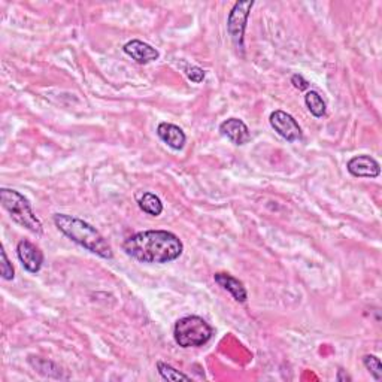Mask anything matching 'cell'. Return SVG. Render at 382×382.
Instances as JSON below:
<instances>
[{
  "instance_id": "1",
  "label": "cell",
  "mask_w": 382,
  "mask_h": 382,
  "mask_svg": "<svg viewBox=\"0 0 382 382\" xmlns=\"http://www.w3.org/2000/svg\"><path fill=\"white\" fill-rule=\"evenodd\" d=\"M127 256L148 264H165L181 257L184 243L167 230H144L135 233L123 243Z\"/></svg>"
},
{
  "instance_id": "2",
  "label": "cell",
  "mask_w": 382,
  "mask_h": 382,
  "mask_svg": "<svg viewBox=\"0 0 382 382\" xmlns=\"http://www.w3.org/2000/svg\"><path fill=\"white\" fill-rule=\"evenodd\" d=\"M52 220H54L56 227L63 235L78 243L82 248L106 260H111L114 257V251L108 240L102 236V233L98 229L89 224L87 221L68 214H56Z\"/></svg>"
},
{
  "instance_id": "3",
  "label": "cell",
  "mask_w": 382,
  "mask_h": 382,
  "mask_svg": "<svg viewBox=\"0 0 382 382\" xmlns=\"http://www.w3.org/2000/svg\"><path fill=\"white\" fill-rule=\"evenodd\" d=\"M0 201H2V206L8 211V214L17 224L35 233V235H42L44 227H42L40 220L36 217L33 209H31L27 197L21 194L20 191L2 188L0 190Z\"/></svg>"
},
{
  "instance_id": "4",
  "label": "cell",
  "mask_w": 382,
  "mask_h": 382,
  "mask_svg": "<svg viewBox=\"0 0 382 382\" xmlns=\"http://www.w3.org/2000/svg\"><path fill=\"white\" fill-rule=\"evenodd\" d=\"M214 328L201 316L190 315L178 320L174 327L175 342L183 348L204 346L211 341Z\"/></svg>"
},
{
  "instance_id": "5",
  "label": "cell",
  "mask_w": 382,
  "mask_h": 382,
  "mask_svg": "<svg viewBox=\"0 0 382 382\" xmlns=\"http://www.w3.org/2000/svg\"><path fill=\"white\" fill-rule=\"evenodd\" d=\"M254 6L252 0H243V2H236L231 8L229 18H227V31L235 42L238 48L243 47V33L247 29V21L251 13V8Z\"/></svg>"
},
{
  "instance_id": "6",
  "label": "cell",
  "mask_w": 382,
  "mask_h": 382,
  "mask_svg": "<svg viewBox=\"0 0 382 382\" xmlns=\"http://www.w3.org/2000/svg\"><path fill=\"white\" fill-rule=\"evenodd\" d=\"M270 125L286 142H297L303 139V132L294 116L284 111H273L270 114Z\"/></svg>"
},
{
  "instance_id": "7",
  "label": "cell",
  "mask_w": 382,
  "mask_h": 382,
  "mask_svg": "<svg viewBox=\"0 0 382 382\" xmlns=\"http://www.w3.org/2000/svg\"><path fill=\"white\" fill-rule=\"evenodd\" d=\"M17 256L23 268L30 273H38L44 264V252L27 239L18 242Z\"/></svg>"
},
{
  "instance_id": "8",
  "label": "cell",
  "mask_w": 382,
  "mask_h": 382,
  "mask_svg": "<svg viewBox=\"0 0 382 382\" xmlns=\"http://www.w3.org/2000/svg\"><path fill=\"white\" fill-rule=\"evenodd\" d=\"M348 172L356 178H378L381 174L379 163L370 155H356L346 165Z\"/></svg>"
},
{
  "instance_id": "9",
  "label": "cell",
  "mask_w": 382,
  "mask_h": 382,
  "mask_svg": "<svg viewBox=\"0 0 382 382\" xmlns=\"http://www.w3.org/2000/svg\"><path fill=\"white\" fill-rule=\"evenodd\" d=\"M123 49L127 56L132 57L136 63H139V65H148V63L155 61L158 57H160V52H158L154 47L137 39L127 42Z\"/></svg>"
},
{
  "instance_id": "10",
  "label": "cell",
  "mask_w": 382,
  "mask_h": 382,
  "mask_svg": "<svg viewBox=\"0 0 382 382\" xmlns=\"http://www.w3.org/2000/svg\"><path fill=\"white\" fill-rule=\"evenodd\" d=\"M220 132L235 145H245L251 139L248 125L239 119H229L222 121L220 125Z\"/></svg>"
},
{
  "instance_id": "11",
  "label": "cell",
  "mask_w": 382,
  "mask_h": 382,
  "mask_svg": "<svg viewBox=\"0 0 382 382\" xmlns=\"http://www.w3.org/2000/svg\"><path fill=\"white\" fill-rule=\"evenodd\" d=\"M157 135L167 146H171L172 150H175V151L183 150L184 145H185V141H187V136L183 132L181 127H178V125L171 124V123H160V124H158Z\"/></svg>"
},
{
  "instance_id": "12",
  "label": "cell",
  "mask_w": 382,
  "mask_h": 382,
  "mask_svg": "<svg viewBox=\"0 0 382 382\" xmlns=\"http://www.w3.org/2000/svg\"><path fill=\"white\" fill-rule=\"evenodd\" d=\"M214 281L222 286L226 291H229L233 299H235L236 302L239 303H245L247 299H248V293H247V289L245 285H243L238 278L231 277L230 273H224V272H218L214 275Z\"/></svg>"
},
{
  "instance_id": "13",
  "label": "cell",
  "mask_w": 382,
  "mask_h": 382,
  "mask_svg": "<svg viewBox=\"0 0 382 382\" xmlns=\"http://www.w3.org/2000/svg\"><path fill=\"white\" fill-rule=\"evenodd\" d=\"M137 205L145 212L148 215L153 217H158L162 215L163 212V204L158 196H155L154 193H150V191H145L139 197H137Z\"/></svg>"
},
{
  "instance_id": "14",
  "label": "cell",
  "mask_w": 382,
  "mask_h": 382,
  "mask_svg": "<svg viewBox=\"0 0 382 382\" xmlns=\"http://www.w3.org/2000/svg\"><path fill=\"white\" fill-rule=\"evenodd\" d=\"M305 103L307 106V109H310V112L314 116H316V119H321V116L326 115V102L323 100L320 93H316L314 90L307 91L305 94Z\"/></svg>"
},
{
  "instance_id": "15",
  "label": "cell",
  "mask_w": 382,
  "mask_h": 382,
  "mask_svg": "<svg viewBox=\"0 0 382 382\" xmlns=\"http://www.w3.org/2000/svg\"><path fill=\"white\" fill-rule=\"evenodd\" d=\"M157 369H158V374H160V376L166 381H190L191 379L188 375L179 372V370H176L175 367L169 366L166 363H162V362L157 363Z\"/></svg>"
},
{
  "instance_id": "16",
  "label": "cell",
  "mask_w": 382,
  "mask_h": 382,
  "mask_svg": "<svg viewBox=\"0 0 382 382\" xmlns=\"http://www.w3.org/2000/svg\"><path fill=\"white\" fill-rule=\"evenodd\" d=\"M363 365L369 370L370 375L374 376L375 381H381L382 379V365H381V360L376 356H370V354L365 356Z\"/></svg>"
},
{
  "instance_id": "17",
  "label": "cell",
  "mask_w": 382,
  "mask_h": 382,
  "mask_svg": "<svg viewBox=\"0 0 382 382\" xmlns=\"http://www.w3.org/2000/svg\"><path fill=\"white\" fill-rule=\"evenodd\" d=\"M0 257H2V263H0V273H2V278L5 281H13L15 270L13 264H10V261L8 260V256L3 248L0 250Z\"/></svg>"
},
{
  "instance_id": "18",
  "label": "cell",
  "mask_w": 382,
  "mask_h": 382,
  "mask_svg": "<svg viewBox=\"0 0 382 382\" xmlns=\"http://www.w3.org/2000/svg\"><path fill=\"white\" fill-rule=\"evenodd\" d=\"M185 73H187L188 79L196 82V84H200L201 81L205 79V70L200 69L199 66H190Z\"/></svg>"
},
{
  "instance_id": "19",
  "label": "cell",
  "mask_w": 382,
  "mask_h": 382,
  "mask_svg": "<svg viewBox=\"0 0 382 382\" xmlns=\"http://www.w3.org/2000/svg\"><path fill=\"white\" fill-rule=\"evenodd\" d=\"M291 84L294 86V89H297L299 91H305L307 90V87H310V82H307L302 75H293L291 77Z\"/></svg>"
}]
</instances>
